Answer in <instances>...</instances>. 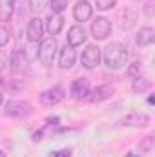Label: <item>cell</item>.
Wrapping results in <instances>:
<instances>
[{
  "instance_id": "obj_7",
  "label": "cell",
  "mask_w": 155,
  "mask_h": 157,
  "mask_svg": "<svg viewBox=\"0 0 155 157\" xmlns=\"http://www.w3.org/2000/svg\"><path fill=\"white\" fill-rule=\"evenodd\" d=\"M70 91H71V97L77 99V101H84V99H88V95H89V91H91L88 78H77V80H73Z\"/></svg>"
},
{
  "instance_id": "obj_12",
  "label": "cell",
  "mask_w": 155,
  "mask_h": 157,
  "mask_svg": "<svg viewBox=\"0 0 155 157\" xmlns=\"http://www.w3.org/2000/svg\"><path fill=\"white\" fill-rule=\"evenodd\" d=\"M112 95H113V88L108 86V84H102V86H97L93 91H89L88 99H89L91 102H102V101L110 99Z\"/></svg>"
},
{
  "instance_id": "obj_20",
  "label": "cell",
  "mask_w": 155,
  "mask_h": 157,
  "mask_svg": "<svg viewBox=\"0 0 155 157\" xmlns=\"http://www.w3.org/2000/svg\"><path fill=\"white\" fill-rule=\"evenodd\" d=\"M68 6V0H49V7L53 9V13H62Z\"/></svg>"
},
{
  "instance_id": "obj_4",
  "label": "cell",
  "mask_w": 155,
  "mask_h": 157,
  "mask_svg": "<svg viewBox=\"0 0 155 157\" xmlns=\"http://www.w3.org/2000/svg\"><path fill=\"white\" fill-rule=\"evenodd\" d=\"M80 62H82V66H84L86 70H93V68H97L99 62H100V48H99L97 44H89V46L82 51V55H80Z\"/></svg>"
},
{
  "instance_id": "obj_22",
  "label": "cell",
  "mask_w": 155,
  "mask_h": 157,
  "mask_svg": "<svg viewBox=\"0 0 155 157\" xmlns=\"http://www.w3.org/2000/svg\"><path fill=\"white\" fill-rule=\"evenodd\" d=\"M97 2V7L100 11H106V9H112L113 6L117 4V0H95Z\"/></svg>"
},
{
  "instance_id": "obj_2",
  "label": "cell",
  "mask_w": 155,
  "mask_h": 157,
  "mask_svg": "<svg viewBox=\"0 0 155 157\" xmlns=\"http://www.w3.org/2000/svg\"><path fill=\"white\" fill-rule=\"evenodd\" d=\"M33 113V106L28 101H7L4 108L6 117H15V119H24L29 117Z\"/></svg>"
},
{
  "instance_id": "obj_6",
  "label": "cell",
  "mask_w": 155,
  "mask_h": 157,
  "mask_svg": "<svg viewBox=\"0 0 155 157\" xmlns=\"http://www.w3.org/2000/svg\"><path fill=\"white\" fill-rule=\"evenodd\" d=\"M122 126H131V128H146L150 126V117L146 113H141V112H131L128 113L126 117H122L119 121Z\"/></svg>"
},
{
  "instance_id": "obj_11",
  "label": "cell",
  "mask_w": 155,
  "mask_h": 157,
  "mask_svg": "<svg viewBox=\"0 0 155 157\" xmlns=\"http://www.w3.org/2000/svg\"><path fill=\"white\" fill-rule=\"evenodd\" d=\"M91 13H93V9H91V6H89L88 0H78L77 4H75V7H73V17H75L77 22L88 20L91 17Z\"/></svg>"
},
{
  "instance_id": "obj_31",
  "label": "cell",
  "mask_w": 155,
  "mask_h": 157,
  "mask_svg": "<svg viewBox=\"0 0 155 157\" xmlns=\"http://www.w3.org/2000/svg\"><path fill=\"white\" fill-rule=\"evenodd\" d=\"M0 104H2V90H0Z\"/></svg>"
},
{
  "instance_id": "obj_25",
  "label": "cell",
  "mask_w": 155,
  "mask_h": 157,
  "mask_svg": "<svg viewBox=\"0 0 155 157\" xmlns=\"http://www.w3.org/2000/svg\"><path fill=\"white\" fill-rule=\"evenodd\" d=\"M155 4V0H148V2H146V6H144V13H146V17H153L155 15V11H153V6Z\"/></svg>"
},
{
  "instance_id": "obj_27",
  "label": "cell",
  "mask_w": 155,
  "mask_h": 157,
  "mask_svg": "<svg viewBox=\"0 0 155 157\" xmlns=\"http://www.w3.org/2000/svg\"><path fill=\"white\" fill-rule=\"evenodd\" d=\"M152 143H153V139H152V137H146L144 143H141V148L146 150V152H150V150H152Z\"/></svg>"
},
{
  "instance_id": "obj_21",
  "label": "cell",
  "mask_w": 155,
  "mask_h": 157,
  "mask_svg": "<svg viewBox=\"0 0 155 157\" xmlns=\"http://www.w3.org/2000/svg\"><path fill=\"white\" fill-rule=\"evenodd\" d=\"M128 77L130 78L141 77V62H133V64L128 68Z\"/></svg>"
},
{
  "instance_id": "obj_10",
  "label": "cell",
  "mask_w": 155,
  "mask_h": 157,
  "mask_svg": "<svg viewBox=\"0 0 155 157\" xmlns=\"http://www.w3.org/2000/svg\"><path fill=\"white\" fill-rule=\"evenodd\" d=\"M42 35H44V24L39 17L31 18L29 24H28V40L29 42H39L42 40Z\"/></svg>"
},
{
  "instance_id": "obj_8",
  "label": "cell",
  "mask_w": 155,
  "mask_h": 157,
  "mask_svg": "<svg viewBox=\"0 0 155 157\" xmlns=\"http://www.w3.org/2000/svg\"><path fill=\"white\" fill-rule=\"evenodd\" d=\"M62 99H64V90H62V86H53V88L46 90V91L40 95V101H42L46 106H55V104H59Z\"/></svg>"
},
{
  "instance_id": "obj_26",
  "label": "cell",
  "mask_w": 155,
  "mask_h": 157,
  "mask_svg": "<svg viewBox=\"0 0 155 157\" xmlns=\"http://www.w3.org/2000/svg\"><path fill=\"white\" fill-rule=\"evenodd\" d=\"M51 157H71V150L66 148V150H59V152H53Z\"/></svg>"
},
{
  "instance_id": "obj_16",
  "label": "cell",
  "mask_w": 155,
  "mask_h": 157,
  "mask_svg": "<svg viewBox=\"0 0 155 157\" xmlns=\"http://www.w3.org/2000/svg\"><path fill=\"white\" fill-rule=\"evenodd\" d=\"M135 20H137V13H135L133 9H122L119 26H120V29L128 31V29H131V28L135 26Z\"/></svg>"
},
{
  "instance_id": "obj_32",
  "label": "cell",
  "mask_w": 155,
  "mask_h": 157,
  "mask_svg": "<svg viewBox=\"0 0 155 157\" xmlns=\"http://www.w3.org/2000/svg\"><path fill=\"white\" fill-rule=\"evenodd\" d=\"M2 82H4V80H2V77H0V90H2Z\"/></svg>"
},
{
  "instance_id": "obj_23",
  "label": "cell",
  "mask_w": 155,
  "mask_h": 157,
  "mask_svg": "<svg viewBox=\"0 0 155 157\" xmlns=\"http://www.w3.org/2000/svg\"><path fill=\"white\" fill-rule=\"evenodd\" d=\"M9 42V29L6 26H0V48H4Z\"/></svg>"
},
{
  "instance_id": "obj_24",
  "label": "cell",
  "mask_w": 155,
  "mask_h": 157,
  "mask_svg": "<svg viewBox=\"0 0 155 157\" xmlns=\"http://www.w3.org/2000/svg\"><path fill=\"white\" fill-rule=\"evenodd\" d=\"M29 4H31V9L33 11H42L47 6V0H29Z\"/></svg>"
},
{
  "instance_id": "obj_9",
  "label": "cell",
  "mask_w": 155,
  "mask_h": 157,
  "mask_svg": "<svg viewBox=\"0 0 155 157\" xmlns=\"http://www.w3.org/2000/svg\"><path fill=\"white\" fill-rule=\"evenodd\" d=\"M75 59H77V53H75V48L66 44L62 49H60V59H59V64L62 70H70L73 64H75Z\"/></svg>"
},
{
  "instance_id": "obj_15",
  "label": "cell",
  "mask_w": 155,
  "mask_h": 157,
  "mask_svg": "<svg viewBox=\"0 0 155 157\" xmlns=\"http://www.w3.org/2000/svg\"><path fill=\"white\" fill-rule=\"evenodd\" d=\"M155 40V31L153 28H142L139 33H137V46H141V48H146V46H152Z\"/></svg>"
},
{
  "instance_id": "obj_19",
  "label": "cell",
  "mask_w": 155,
  "mask_h": 157,
  "mask_svg": "<svg viewBox=\"0 0 155 157\" xmlns=\"http://www.w3.org/2000/svg\"><path fill=\"white\" fill-rule=\"evenodd\" d=\"M148 88H150V82H148L144 77L133 78V90H135V91H146Z\"/></svg>"
},
{
  "instance_id": "obj_18",
  "label": "cell",
  "mask_w": 155,
  "mask_h": 157,
  "mask_svg": "<svg viewBox=\"0 0 155 157\" xmlns=\"http://www.w3.org/2000/svg\"><path fill=\"white\" fill-rule=\"evenodd\" d=\"M24 59L28 62H33V60L39 59V42H29L24 48Z\"/></svg>"
},
{
  "instance_id": "obj_28",
  "label": "cell",
  "mask_w": 155,
  "mask_h": 157,
  "mask_svg": "<svg viewBox=\"0 0 155 157\" xmlns=\"http://www.w3.org/2000/svg\"><path fill=\"white\" fill-rule=\"evenodd\" d=\"M59 121H60V119L57 117V115H55V117H47V119H46V122H47V124H59Z\"/></svg>"
},
{
  "instance_id": "obj_14",
  "label": "cell",
  "mask_w": 155,
  "mask_h": 157,
  "mask_svg": "<svg viewBox=\"0 0 155 157\" xmlns=\"http://www.w3.org/2000/svg\"><path fill=\"white\" fill-rule=\"evenodd\" d=\"M47 33L53 37V35H59L60 31H62V28H64V17L60 15V13H53L49 18H47Z\"/></svg>"
},
{
  "instance_id": "obj_30",
  "label": "cell",
  "mask_w": 155,
  "mask_h": 157,
  "mask_svg": "<svg viewBox=\"0 0 155 157\" xmlns=\"http://www.w3.org/2000/svg\"><path fill=\"white\" fill-rule=\"evenodd\" d=\"M124 157H139V155H137V154H126Z\"/></svg>"
},
{
  "instance_id": "obj_29",
  "label": "cell",
  "mask_w": 155,
  "mask_h": 157,
  "mask_svg": "<svg viewBox=\"0 0 155 157\" xmlns=\"http://www.w3.org/2000/svg\"><path fill=\"white\" fill-rule=\"evenodd\" d=\"M155 102V99H153V95H150V97H148V104H153Z\"/></svg>"
},
{
  "instance_id": "obj_33",
  "label": "cell",
  "mask_w": 155,
  "mask_h": 157,
  "mask_svg": "<svg viewBox=\"0 0 155 157\" xmlns=\"http://www.w3.org/2000/svg\"><path fill=\"white\" fill-rule=\"evenodd\" d=\"M0 157H6V155H4V152H0Z\"/></svg>"
},
{
  "instance_id": "obj_5",
  "label": "cell",
  "mask_w": 155,
  "mask_h": 157,
  "mask_svg": "<svg viewBox=\"0 0 155 157\" xmlns=\"http://www.w3.org/2000/svg\"><path fill=\"white\" fill-rule=\"evenodd\" d=\"M110 33H112V22H110L106 17H97V18L91 22V35L97 40L108 39Z\"/></svg>"
},
{
  "instance_id": "obj_13",
  "label": "cell",
  "mask_w": 155,
  "mask_h": 157,
  "mask_svg": "<svg viewBox=\"0 0 155 157\" xmlns=\"http://www.w3.org/2000/svg\"><path fill=\"white\" fill-rule=\"evenodd\" d=\"M86 29L82 28V26H73V28H70V31H68V44L70 46H80V44H84L86 42Z\"/></svg>"
},
{
  "instance_id": "obj_3",
  "label": "cell",
  "mask_w": 155,
  "mask_h": 157,
  "mask_svg": "<svg viewBox=\"0 0 155 157\" xmlns=\"http://www.w3.org/2000/svg\"><path fill=\"white\" fill-rule=\"evenodd\" d=\"M57 49H59V44L55 37H47V39H42L39 48V57L40 60L46 64V66H51L53 60H55V55H57Z\"/></svg>"
},
{
  "instance_id": "obj_17",
  "label": "cell",
  "mask_w": 155,
  "mask_h": 157,
  "mask_svg": "<svg viewBox=\"0 0 155 157\" xmlns=\"http://www.w3.org/2000/svg\"><path fill=\"white\" fill-rule=\"evenodd\" d=\"M15 0H0V20H9L13 17Z\"/></svg>"
},
{
  "instance_id": "obj_1",
  "label": "cell",
  "mask_w": 155,
  "mask_h": 157,
  "mask_svg": "<svg viewBox=\"0 0 155 157\" xmlns=\"http://www.w3.org/2000/svg\"><path fill=\"white\" fill-rule=\"evenodd\" d=\"M104 62L110 70H120L128 62V51L120 42H112L104 48Z\"/></svg>"
}]
</instances>
